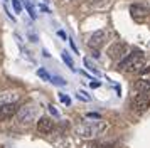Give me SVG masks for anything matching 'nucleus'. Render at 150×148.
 <instances>
[{
	"label": "nucleus",
	"mask_w": 150,
	"mask_h": 148,
	"mask_svg": "<svg viewBox=\"0 0 150 148\" xmlns=\"http://www.w3.org/2000/svg\"><path fill=\"white\" fill-rule=\"evenodd\" d=\"M120 69L127 73H143L145 71V56L142 51H133L120 62Z\"/></svg>",
	"instance_id": "nucleus-1"
},
{
	"label": "nucleus",
	"mask_w": 150,
	"mask_h": 148,
	"mask_svg": "<svg viewBox=\"0 0 150 148\" xmlns=\"http://www.w3.org/2000/svg\"><path fill=\"white\" fill-rule=\"evenodd\" d=\"M106 130V125L103 123V121H84L81 125H78L76 128V131L78 135H81L84 138H93V136H98V135H101L103 131Z\"/></svg>",
	"instance_id": "nucleus-2"
},
{
	"label": "nucleus",
	"mask_w": 150,
	"mask_h": 148,
	"mask_svg": "<svg viewBox=\"0 0 150 148\" xmlns=\"http://www.w3.org/2000/svg\"><path fill=\"white\" fill-rule=\"evenodd\" d=\"M35 116H37V108L34 104H25L17 113V123L19 125H29L35 120Z\"/></svg>",
	"instance_id": "nucleus-3"
},
{
	"label": "nucleus",
	"mask_w": 150,
	"mask_h": 148,
	"mask_svg": "<svg viewBox=\"0 0 150 148\" xmlns=\"http://www.w3.org/2000/svg\"><path fill=\"white\" fill-rule=\"evenodd\" d=\"M130 15L135 22H145L150 15V8L143 4H132L130 5Z\"/></svg>",
	"instance_id": "nucleus-4"
},
{
	"label": "nucleus",
	"mask_w": 150,
	"mask_h": 148,
	"mask_svg": "<svg viewBox=\"0 0 150 148\" xmlns=\"http://www.w3.org/2000/svg\"><path fill=\"white\" fill-rule=\"evenodd\" d=\"M108 56H110V59H113V61L125 59V57H127V44L122 42V40L113 42V44L108 47Z\"/></svg>",
	"instance_id": "nucleus-5"
},
{
	"label": "nucleus",
	"mask_w": 150,
	"mask_h": 148,
	"mask_svg": "<svg viewBox=\"0 0 150 148\" xmlns=\"http://www.w3.org/2000/svg\"><path fill=\"white\" fill-rule=\"evenodd\" d=\"M132 106H133V109H135L138 114H143L145 111H149V108H150V98L147 94L138 93L135 98H133V101H132Z\"/></svg>",
	"instance_id": "nucleus-6"
},
{
	"label": "nucleus",
	"mask_w": 150,
	"mask_h": 148,
	"mask_svg": "<svg viewBox=\"0 0 150 148\" xmlns=\"http://www.w3.org/2000/svg\"><path fill=\"white\" fill-rule=\"evenodd\" d=\"M17 113H19V106H17V103L2 104V106H0V121L10 120V118H14Z\"/></svg>",
	"instance_id": "nucleus-7"
},
{
	"label": "nucleus",
	"mask_w": 150,
	"mask_h": 148,
	"mask_svg": "<svg viewBox=\"0 0 150 148\" xmlns=\"http://www.w3.org/2000/svg\"><path fill=\"white\" fill-rule=\"evenodd\" d=\"M52 130H54V121L51 120L49 116L39 118V121H37V131H39V133L49 135V133H52Z\"/></svg>",
	"instance_id": "nucleus-8"
},
{
	"label": "nucleus",
	"mask_w": 150,
	"mask_h": 148,
	"mask_svg": "<svg viewBox=\"0 0 150 148\" xmlns=\"http://www.w3.org/2000/svg\"><path fill=\"white\" fill-rule=\"evenodd\" d=\"M105 40H106V32L105 30H98L91 35V39H89V47H93V49H100V47L105 44Z\"/></svg>",
	"instance_id": "nucleus-9"
},
{
	"label": "nucleus",
	"mask_w": 150,
	"mask_h": 148,
	"mask_svg": "<svg viewBox=\"0 0 150 148\" xmlns=\"http://www.w3.org/2000/svg\"><path fill=\"white\" fill-rule=\"evenodd\" d=\"M21 98V94L15 91H7V93H0V106L2 104H10V103H17Z\"/></svg>",
	"instance_id": "nucleus-10"
},
{
	"label": "nucleus",
	"mask_w": 150,
	"mask_h": 148,
	"mask_svg": "<svg viewBox=\"0 0 150 148\" xmlns=\"http://www.w3.org/2000/svg\"><path fill=\"white\" fill-rule=\"evenodd\" d=\"M133 86H135V89L138 91V93H143V94L150 93V82L149 81H145V79H142V78H140L138 81H135Z\"/></svg>",
	"instance_id": "nucleus-11"
},
{
	"label": "nucleus",
	"mask_w": 150,
	"mask_h": 148,
	"mask_svg": "<svg viewBox=\"0 0 150 148\" xmlns=\"http://www.w3.org/2000/svg\"><path fill=\"white\" fill-rule=\"evenodd\" d=\"M61 57H62V61H64V62H66V64L69 66V69H73V71H74V62L71 61V57L68 56V52H62V54H61Z\"/></svg>",
	"instance_id": "nucleus-12"
},
{
	"label": "nucleus",
	"mask_w": 150,
	"mask_h": 148,
	"mask_svg": "<svg viewBox=\"0 0 150 148\" xmlns=\"http://www.w3.org/2000/svg\"><path fill=\"white\" fill-rule=\"evenodd\" d=\"M12 2V5H14V10H15V13H21V10H22V5H21V2L19 0H10Z\"/></svg>",
	"instance_id": "nucleus-13"
},
{
	"label": "nucleus",
	"mask_w": 150,
	"mask_h": 148,
	"mask_svg": "<svg viewBox=\"0 0 150 148\" xmlns=\"http://www.w3.org/2000/svg\"><path fill=\"white\" fill-rule=\"evenodd\" d=\"M37 74L41 76L42 79H52V76H49V73H47V71H44V69H39V71H37Z\"/></svg>",
	"instance_id": "nucleus-14"
},
{
	"label": "nucleus",
	"mask_w": 150,
	"mask_h": 148,
	"mask_svg": "<svg viewBox=\"0 0 150 148\" xmlns=\"http://www.w3.org/2000/svg\"><path fill=\"white\" fill-rule=\"evenodd\" d=\"M78 98L81 101H91V96H88L84 91H79V93H78Z\"/></svg>",
	"instance_id": "nucleus-15"
},
{
	"label": "nucleus",
	"mask_w": 150,
	"mask_h": 148,
	"mask_svg": "<svg viewBox=\"0 0 150 148\" xmlns=\"http://www.w3.org/2000/svg\"><path fill=\"white\" fill-rule=\"evenodd\" d=\"M84 66L88 67V69H91L93 73H98V69H96V67L93 66V64H91V61H89V59H84Z\"/></svg>",
	"instance_id": "nucleus-16"
},
{
	"label": "nucleus",
	"mask_w": 150,
	"mask_h": 148,
	"mask_svg": "<svg viewBox=\"0 0 150 148\" xmlns=\"http://www.w3.org/2000/svg\"><path fill=\"white\" fill-rule=\"evenodd\" d=\"M142 79H145V81H149L150 82V67H147V69L142 73Z\"/></svg>",
	"instance_id": "nucleus-17"
},
{
	"label": "nucleus",
	"mask_w": 150,
	"mask_h": 148,
	"mask_svg": "<svg viewBox=\"0 0 150 148\" xmlns=\"http://www.w3.org/2000/svg\"><path fill=\"white\" fill-rule=\"evenodd\" d=\"M52 82H54V84H61V86H64V84H66V81L61 79V78H52Z\"/></svg>",
	"instance_id": "nucleus-18"
},
{
	"label": "nucleus",
	"mask_w": 150,
	"mask_h": 148,
	"mask_svg": "<svg viewBox=\"0 0 150 148\" xmlns=\"http://www.w3.org/2000/svg\"><path fill=\"white\" fill-rule=\"evenodd\" d=\"M96 148H113V143H100L96 145Z\"/></svg>",
	"instance_id": "nucleus-19"
},
{
	"label": "nucleus",
	"mask_w": 150,
	"mask_h": 148,
	"mask_svg": "<svg viewBox=\"0 0 150 148\" xmlns=\"http://www.w3.org/2000/svg\"><path fill=\"white\" fill-rule=\"evenodd\" d=\"M25 8H27V12L30 13V17H34V12H32V7H30V5L27 4V5H25Z\"/></svg>",
	"instance_id": "nucleus-20"
},
{
	"label": "nucleus",
	"mask_w": 150,
	"mask_h": 148,
	"mask_svg": "<svg viewBox=\"0 0 150 148\" xmlns=\"http://www.w3.org/2000/svg\"><path fill=\"white\" fill-rule=\"evenodd\" d=\"M61 99H62V103H66V104H69V98H66L64 94H61Z\"/></svg>",
	"instance_id": "nucleus-21"
},
{
	"label": "nucleus",
	"mask_w": 150,
	"mask_h": 148,
	"mask_svg": "<svg viewBox=\"0 0 150 148\" xmlns=\"http://www.w3.org/2000/svg\"><path fill=\"white\" fill-rule=\"evenodd\" d=\"M57 35H59L61 39H66V34L62 32V30H57Z\"/></svg>",
	"instance_id": "nucleus-22"
},
{
	"label": "nucleus",
	"mask_w": 150,
	"mask_h": 148,
	"mask_svg": "<svg viewBox=\"0 0 150 148\" xmlns=\"http://www.w3.org/2000/svg\"><path fill=\"white\" fill-rule=\"evenodd\" d=\"M49 111H51L52 114H57V113H56V109H54V106H49Z\"/></svg>",
	"instance_id": "nucleus-23"
},
{
	"label": "nucleus",
	"mask_w": 150,
	"mask_h": 148,
	"mask_svg": "<svg viewBox=\"0 0 150 148\" xmlns=\"http://www.w3.org/2000/svg\"><path fill=\"white\" fill-rule=\"evenodd\" d=\"M98 86H100V82H96V81L95 82H91V87H98Z\"/></svg>",
	"instance_id": "nucleus-24"
}]
</instances>
